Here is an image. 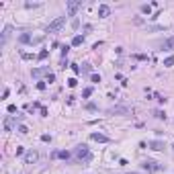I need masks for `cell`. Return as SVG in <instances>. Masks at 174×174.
<instances>
[{
  "instance_id": "e0dca14e",
  "label": "cell",
  "mask_w": 174,
  "mask_h": 174,
  "mask_svg": "<svg viewBox=\"0 0 174 174\" xmlns=\"http://www.w3.org/2000/svg\"><path fill=\"white\" fill-rule=\"evenodd\" d=\"M47 55H49V51H47V49H43V51H39L37 60H39V61H43V60H47Z\"/></svg>"
},
{
  "instance_id": "83f0119b",
  "label": "cell",
  "mask_w": 174,
  "mask_h": 174,
  "mask_svg": "<svg viewBox=\"0 0 174 174\" xmlns=\"http://www.w3.org/2000/svg\"><path fill=\"white\" fill-rule=\"evenodd\" d=\"M41 141H51V135H47V133L41 135Z\"/></svg>"
},
{
  "instance_id": "8fae6325",
  "label": "cell",
  "mask_w": 174,
  "mask_h": 174,
  "mask_svg": "<svg viewBox=\"0 0 174 174\" xmlns=\"http://www.w3.org/2000/svg\"><path fill=\"white\" fill-rule=\"evenodd\" d=\"M43 74L47 76V74H51V72L45 70V68H37V70H33V76H35V78H39V76H43Z\"/></svg>"
},
{
  "instance_id": "f1b7e54d",
  "label": "cell",
  "mask_w": 174,
  "mask_h": 174,
  "mask_svg": "<svg viewBox=\"0 0 174 174\" xmlns=\"http://www.w3.org/2000/svg\"><path fill=\"white\" fill-rule=\"evenodd\" d=\"M8 113H17V107L14 105H8Z\"/></svg>"
},
{
  "instance_id": "603a6c76",
  "label": "cell",
  "mask_w": 174,
  "mask_h": 174,
  "mask_svg": "<svg viewBox=\"0 0 174 174\" xmlns=\"http://www.w3.org/2000/svg\"><path fill=\"white\" fill-rule=\"evenodd\" d=\"M76 84H78V80H76V78H70V80H68V86H70V88H74Z\"/></svg>"
},
{
  "instance_id": "ac0fdd59",
  "label": "cell",
  "mask_w": 174,
  "mask_h": 174,
  "mask_svg": "<svg viewBox=\"0 0 174 174\" xmlns=\"http://www.w3.org/2000/svg\"><path fill=\"white\" fill-rule=\"evenodd\" d=\"M141 13H143V14H150V13H152V6H150V4H143V6H141Z\"/></svg>"
},
{
  "instance_id": "4316f807",
  "label": "cell",
  "mask_w": 174,
  "mask_h": 174,
  "mask_svg": "<svg viewBox=\"0 0 174 174\" xmlns=\"http://www.w3.org/2000/svg\"><path fill=\"white\" fill-rule=\"evenodd\" d=\"M68 49H70V47H68V45H64V47H61V55H64V57H66V55H68Z\"/></svg>"
},
{
  "instance_id": "277c9868",
  "label": "cell",
  "mask_w": 174,
  "mask_h": 174,
  "mask_svg": "<svg viewBox=\"0 0 174 174\" xmlns=\"http://www.w3.org/2000/svg\"><path fill=\"white\" fill-rule=\"evenodd\" d=\"M131 109L127 105H117V107H111L109 109V115H129Z\"/></svg>"
},
{
  "instance_id": "5b68a950",
  "label": "cell",
  "mask_w": 174,
  "mask_h": 174,
  "mask_svg": "<svg viewBox=\"0 0 174 174\" xmlns=\"http://www.w3.org/2000/svg\"><path fill=\"white\" fill-rule=\"evenodd\" d=\"M141 166H143V170H147V172H158V170H162V166L154 160H146Z\"/></svg>"
},
{
  "instance_id": "d4e9b609",
  "label": "cell",
  "mask_w": 174,
  "mask_h": 174,
  "mask_svg": "<svg viewBox=\"0 0 174 174\" xmlns=\"http://www.w3.org/2000/svg\"><path fill=\"white\" fill-rule=\"evenodd\" d=\"M90 94H92V88H86V90H84V92H82V96H84V98H88V96H90Z\"/></svg>"
},
{
  "instance_id": "6da1fadb",
  "label": "cell",
  "mask_w": 174,
  "mask_h": 174,
  "mask_svg": "<svg viewBox=\"0 0 174 174\" xmlns=\"http://www.w3.org/2000/svg\"><path fill=\"white\" fill-rule=\"evenodd\" d=\"M74 156H76L80 162H82V160H84V162H90V160H92V156H90V152H88V147L84 146V143L74 150Z\"/></svg>"
},
{
  "instance_id": "f546056e",
  "label": "cell",
  "mask_w": 174,
  "mask_h": 174,
  "mask_svg": "<svg viewBox=\"0 0 174 174\" xmlns=\"http://www.w3.org/2000/svg\"><path fill=\"white\" fill-rule=\"evenodd\" d=\"M172 147H174V143H172Z\"/></svg>"
},
{
  "instance_id": "3957f363",
  "label": "cell",
  "mask_w": 174,
  "mask_h": 174,
  "mask_svg": "<svg viewBox=\"0 0 174 174\" xmlns=\"http://www.w3.org/2000/svg\"><path fill=\"white\" fill-rule=\"evenodd\" d=\"M66 6H68V17H76V13L82 8V0H68Z\"/></svg>"
},
{
  "instance_id": "9c48e42d",
  "label": "cell",
  "mask_w": 174,
  "mask_h": 174,
  "mask_svg": "<svg viewBox=\"0 0 174 174\" xmlns=\"http://www.w3.org/2000/svg\"><path fill=\"white\" fill-rule=\"evenodd\" d=\"M147 146L152 147V150H156V152H162V150H164V141H160V139H154V141H150Z\"/></svg>"
},
{
  "instance_id": "52a82bcc",
  "label": "cell",
  "mask_w": 174,
  "mask_h": 174,
  "mask_svg": "<svg viewBox=\"0 0 174 174\" xmlns=\"http://www.w3.org/2000/svg\"><path fill=\"white\" fill-rule=\"evenodd\" d=\"M37 160H39V154H37L35 150H31V152L25 154V164H35Z\"/></svg>"
},
{
  "instance_id": "2e32d148",
  "label": "cell",
  "mask_w": 174,
  "mask_h": 174,
  "mask_svg": "<svg viewBox=\"0 0 174 174\" xmlns=\"http://www.w3.org/2000/svg\"><path fill=\"white\" fill-rule=\"evenodd\" d=\"M10 33H13V27H10V25H8V27L4 29V33H2V43H4V41H6V37H8V35H10Z\"/></svg>"
},
{
  "instance_id": "4fadbf2b",
  "label": "cell",
  "mask_w": 174,
  "mask_h": 174,
  "mask_svg": "<svg viewBox=\"0 0 174 174\" xmlns=\"http://www.w3.org/2000/svg\"><path fill=\"white\" fill-rule=\"evenodd\" d=\"M82 41H84V37H82V35H76V37L72 39V45L78 47V45H82Z\"/></svg>"
},
{
  "instance_id": "484cf974",
  "label": "cell",
  "mask_w": 174,
  "mask_h": 174,
  "mask_svg": "<svg viewBox=\"0 0 174 174\" xmlns=\"http://www.w3.org/2000/svg\"><path fill=\"white\" fill-rule=\"evenodd\" d=\"M20 57H23V60H31L33 55H31V54H27V51H23V54H20Z\"/></svg>"
},
{
  "instance_id": "8992f818",
  "label": "cell",
  "mask_w": 174,
  "mask_h": 174,
  "mask_svg": "<svg viewBox=\"0 0 174 174\" xmlns=\"http://www.w3.org/2000/svg\"><path fill=\"white\" fill-rule=\"evenodd\" d=\"M23 119V115H14V117H6V119H4V129H6V131H10V129L14 127V121H20Z\"/></svg>"
},
{
  "instance_id": "9a60e30c",
  "label": "cell",
  "mask_w": 174,
  "mask_h": 174,
  "mask_svg": "<svg viewBox=\"0 0 174 174\" xmlns=\"http://www.w3.org/2000/svg\"><path fill=\"white\" fill-rule=\"evenodd\" d=\"M172 66H174V55H168L164 60V68H172Z\"/></svg>"
},
{
  "instance_id": "ba28073f",
  "label": "cell",
  "mask_w": 174,
  "mask_h": 174,
  "mask_svg": "<svg viewBox=\"0 0 174 174\" xmlns=\"http://www.w3.org/2000/svg\"><path fill=\"white\" fill-rule=\"evenodd\" d=\"M90 139H92V141H98V143H109V141H111L107 135H102V133H90Z\"/></svg>"
},
{
  "instance_id": "7c38bea8",
  "label": "cell",
  "mask_w": 174,
  "mask_h": 174,
  "mask_svg": "<svg viewBox=\"0 0 174 174\" xmlns=\"http://www.w3.org/2000/svg\"><path fill=\"white\" fill-rule=\"evenodd\" d=\"M164 49H174V37H168L164 41Z\"/></svg>"
},
{
  "instance_id": "cb8c5ba5",
  "label": "cell",
  "mask_w": 174,
  "mask_h": 174,
  "mask_svg": "<svg viewBox=\"0 0 174 174\" xmlns=\"http://www.w3.org/2000/svg\"><path fill=\"white\" fill-rule=\"evenodd\" d=\"M19 133H23V135H27L29 133V129L25 127V125H19Z\"/></svg>"
},
{
  "instance_id": "30bf717a",
  "label": "cell",
  "mask_w": 174,
  "mask_h": 174,
  "mask_svg": "<svg viewBox=\"0 0 174 174\" xmlns=\"http://www.w3.org/2000/svg\"><path fill=\"white\" fill-rule=\"evenodd\" d=\"M109 14H111V8H109L107 4H101V6H98V17H101V19H107Z\"/></svg>"
},
{
  "instance_id": "44dd1931",
  "label": "cell",
  "mask_w": 174,
  "mask_h": 174,
  "mask_svg": "<svg viewBox=\"0 0 174 174\" xmlns=\"http://www.w3.org/2000/svg\"><path fill=\"white\" fill-rule=\"evenodd\" d=\"M90 80H92L94 84H98V82H101V76H98V74H92V76H90Z\"/></svg>"
},
{
  "instance_id": "7402d4cb",
  "label": "cell",
  "mask_w": 174,
  "mask_h": 174,
  "mask_svg": "<svg viewBox=\"0 0 174 174\" xmlns=\"http://www.w3.org/2000/svg\"><path fill=\"white\" fill-rule=\"evenodd\" d=\"M54 80H55V76H54V74H47V76H45V80H43V82H49V84H51Z\"/></svg>"
},
{
  "instance_id": "d6986e66",
  "label": "cell",
  "mask_w": 174,
  "mask_h": 174,
  "mask_svg": "<svg viewBox=\"0 0 174 174\" xmlns=\"http://www.w3.org/2000/svg\"><path fill=\"white\" fill-rule=\"evenodd\" d=\"M70 152H57V158H64V160H68V158H70Z\"/></svg>"
},
{
  "instance_id": "ffe728a7",
  "label": "cell",
  "mask_w": 174,
  "mask_h": 174,
  "mask_svg": "<svg viewBox=\"0 0 174 174\" xmlns=\"http://www.w3.org/2000/svg\"><path fill=\"white\" fill-rule=\"evenodd\" d=\"M156 119H166V113H164V111H156Z\"/></svg>"
},
{
  "instance_id": "5bb4252c",
  "label": "cell",
  "mask_w": 174,
  "mask_h": 174,
  "mask_svg": "<svg viewBox=\"0 0 174 174\" xmlns=\"http://www.w3.org/2000/svg\"><path fill=\"white\" fill-rule=\"evenodd\" d=\"M19 41H20V43H31L33 39H31V35H29V33H23V35L19 37Z\"/></svg>"
},
{
  "instance_id": "7a4b0ae2",
  "label": "cell",
  "mask_w": 174,
  "mask_h": 174,
  "mask_svg": "<svg viewBox=\"0 0 174 174\" xmlns=\"http://www.w3.org/2000/svg\"><path fill=\"white\" fill-rule=\"evenodd\" d=\"M64 25H66V17H57L54 23H49V25H47V33H57Z\"/></svg>"
}]
</instances>
